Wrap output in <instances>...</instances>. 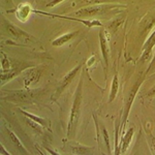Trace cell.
I'll return each mask as SVG.
<instances>
[{"label": "cell", "mask_w": 155, "mask_h": 155, "mask_svg": "<svg viewBox=\"0 0 155 155\" xmlns=\"http://www.w3.org/2000/svg\"><path fill=\"white\" fill-rule=\"evenodd\" d=\"M99 42H101V49L102 58L106 62V69L109 66V56H110V50H109V34L104 29H101L99 31Z\"/></svg>", "instance_id": "cell-4"}, {"label": "cell", "mask_w": 155, "mask_h": 155, "mask_svg": "<svg viewBox=\"0 0 155 155\" xmlns=\"http://www.w3.org/2000/svg\"><path fill=\"white\" fill-rule=\"evenodd\" d=\"M114 1H119V0H80L78 1L79 4L82 5H88V4H107L109 2H114Z\"/></svg>", "instance_id": "cell-16"}, {"label": "cell", "mask_w": 155, "mask_h": 155, "mask_svg": "<svg viewBox=\"0 0 155 155\" xmlns=\"http://www.w3.org/2000/svg\"><path fill=\"white\" fill-rule=\"evenodd\" d=\"M113 8H116L113 5H107V4H93L92 6L80 8L79 11L74 12V15L78 17H95L97 15H102L104 12L111 11Z\"/></svg>", "instance_id": "cell-2"}, {"label": "cell", "mask_w": 155, "mask_h": 155, "mask_svg": "<svg viewBox=\"0 0 155 155\" xmlns=\"http://www.w3.org/2000/svg\"><path fill=\"white\" fill-rule=\"evenodd\" d=\"M2 3L5 4L6 6H8V5H12V0H2Z\"/></svg>", "instance_id": "cell-22"}, {"label": "cell", "mask_w": 155, "mask_h": 155, "mask_svg": "<svg viewBox=\"0 0 155 155\" xmlns=\"http://www.w3.org/2000/svg\"><path fill=\"white\" fill-rule=\"evenodd\" d=\"M62 1H64V0H52L51 2H49V3L47 4V7H53L55 5H57V4L61 3Z\"/></svg>", "instance_id": "cell-21"}, {"label": "cell", "mask_w": 155, "mask_h": 155, "mask_svg": "<svg viewBox=\"0 0 155 155\" xmlns=\"http://www.w3.org/2000/svg\"><path fill=\"white\" fill-rule=\"evenodd\" d=\"M31 12H33V9L31 8V6L29 5V4H21L18 9L16 11V16L17 18H18L21 22H25L27 19H28L29 15L31 14Z\"/></svg>", "instance_id": "cell-8"}, {"label": "cell", "mask_w": 155, "mask_h": 155, "mask_svg": "<svg viewBox=\"0 0 155 155\" xmlns=\"http://www.w3.org/2000/svg\"><path fill=\"white\" fill-rule=\"evenodd\" d=\"M14 101H27L31 97V94L29 92H26V91H18L16 92L15 94H12L11 96Z\"/></svg>", "instance_id": "cell-15"}, {"label": "cell", "mask_w": 155, "mask_h": 155, "mask_svg": "<svg viewBox=\"0 0 155 155\" xmlns=\"http://www.w3.org/2000/svg\"><path fill=\"white\" fill-rule=\"evenodd\" d=\"M142 81H143V79L140 80V81L136 84V86L134 87V89L131 90L130 97H129V99H128V102L126 104V111H125V115H124V122H125V121H126V119H127V116H128V113H129V110H130L132 101H134V95H136V93H137V90L139 89V87H140V86H141Z\"/></svg>", "instance_id": "cell-14"}, {"label": "cell", "mask_w": 155, "mask_h": 155, "mask_svg": "<svg viewBox=\"0 0 155 155\" xmlns=\"http://www.w3.org/2000/svg\"><path fill=\"white\" fill-rule=\"evenodd\" d=\"M7 130V132H8V134H9V137H11V139H12V143H14L15 145H16L17 147H19L20 148V150H25V148H24V146L22 145V143L20 142V140L18 139V137L16 136V134H14L12 131H11V130H8V129H6Z\"/></svg>", "instance_id": "cell-18"}, {"label": "cell", "mask_w": 155, "mask_h": 155, "mask_svg": "<svg viewBox=\"0 0 155 155\" xmlns=\"http://www.w3.org/2000/svg\"><path fill=\"white\" fill-rule=\"evenodd\" d=\"M21 112L26 117H28L29 119L33 120L34 122H36V123L39 124V125H41L44 127H50V121H49V120H47L45 118H41V117H37V116H35V115H32V114L28 113V112H25V111H21Z\"/></svg>", "instance_id": "cell-12"}, {"label": "cell", "mask_w": 155, "mask_h": 155, "mask_svg": "<svg viewBox=\"0 0 155 155\" xmlns=\"http://www.w3.org/2000/svg\"><path fill=\"white\" fill-rule=\"evenodd\" d=\"M94 60H95V58H94V57H91V59H90L89 61L87 62V65H88V66H91V65H92V63L94 62Z\"/></svg>", "instance_id": "cell-24"}, {"label": "cell", "mask_w": 155, "mask_h": 155, "mask_svg": "<svg viewBox=\"0 0 155 155\" xmlns=\"http://www.w3.org/2000/svg\"><path fill=\"white\" fill-rule=\"evenodd\" d=\"M154 64H155V55H154V58H153V60H152V62H151V64H150V66H149V69H148V71H147V72H148V71H150V69H151L152 67L154 66Z\"/></svg>", "instance_id": "cell-25"}, {"label": "cell", "mask_w": 155, "mask_h": 155, "mask_svg": "<svg viewBox=\"0 0 155 155\" xmlns=\"http://www.w3.org/2000/svg\"><path fill=\"white\" fill-rule=\"evenodd\" d=\"M132 136H134V128H129L125 134H123V137H121V151L120 153H124L127 149H128V146L130 145Z\"/></svg>", "instance_id": "cell-9"}, {"label": "cell", "mask_w": 155, "mask_h": 155, "mask_svg": "<svg viewBox=\"0 0 155 155\" xmlns=\"http://www.w3.org/2000/svg\"><path fill=\"white\" fill-rule=\"evenodd\" d=\"M119 90V80H118V74H115L113 78V81H112V87H111V92H110V97L109 101L112 102L116 98V95L118 93Z\"/></svg>", "instance_id": "cell-13"}, {"label": "cell", "mask_w": 155, "mask_h": 155, "mask_svg": "<svg viewBox=\"0 0 155 155\" xmlns=\"http://www.w3.org/2000/svg\"><path fill=\"white\" fill-rule=\"evenodd\" d=\"M82 79L80 80V84L78 86L77 93L74 96V101L72 104L71 116H69V121H68V127H67V136L71 137V134L74 131V127L77 125L78 119L80 116V110H81V102H82Z\"/></svg>", "instance_id": "cell-1"}, {"label": "cell", "mask_w": 155, "mask_h": 155, "mask_svg": "<svg viewBox=\"0 0 155 155\" xmlns=\"http://www.w3.org/2000/svg\"><path fill=\"white\" fill-rule=\"evenodd\" d=\"M149 142H150V146H151L152 150L155 153V137L152 134H149Z\"/></svg>", "instance_id": "cell-20"}, {"label": "cell", "mask_w": 155, "mask_h": 155, "mask_svg": "<svg viewBox=\"0 0 155 155\" xmlns=\"http://www.w3.org/2000/svg\"><path fill=\"white\" fill-rule=\"evenodd\" d=\"M39 78V71L36 68H32L29 69L28 71L26 72L24 78V82H25V86L28 87L30 84L35 83V82L38 80Z\"/></svg>", "instance_id": "cell-10"}, {"label": "cell", "mask_w": 155, "mask_h": 155, "mask_svg": "<svg viewBox=\"0 0 155 155\" xmlns=\"http://www.w3.org/2000/svg\"><path fill=\"white\" fill-rule=\"evenodd\" d=\"M155 46V30L152 32V34L149 36V38L147 39L146 42L143 46V54H142V58L141 61H146L147 59L150 58L152 53V50L153 47Z\"/></svg>", "instance_id": "cell-7"}, {"label": "cell", "mask_w": 155, "mask_h": 155, "mask_svg": "<svg viewBox=\"0 0 155 155\" xmlns=\"http://www.w3.org/2000/svg\"><path fill=\"white\" fill-rule=\"evenodd\" d=\"M1 56H2V58H1V69H2V72L6 71V74H7V72L11 71L12 64H11V62H9L8 58H7L5 55H4V53H1Z\"/></svg>", "instance_id": "cell-17"}, {"label": "cell", "mask_w": 155, "mask_h": 155, "mask_svg": "<svg viewBox=\"0 0 155 155\" xmlns=\"http://www.w3.org/2000/svg\"><path fill=\"white\" fill-rule=\"evenodd\" d=\"M4 26H5V29H6V31L8 32L9 35H12L14 38L19 39V41H26L27 39H29V38H32V37L30 36L27 32L21 30L20 28H18V27L15 26V25L9 23V22L6 21Z\"/></svg>", "instance_id": "cell-5"}, {"label": "cell", "mask_w": 155, "mask_h": 155, "mask_svg": "<svg viewBox=\"0 0 155 155\" xmlns=\"http://www.w3.org/2000/svg\"><path fill=\"white\" fill-rule=\"evenodd\" d=\"M33 12L41 14V15H45V16H51V17H54V18L65 19V20H69V21L80 22V23H83L85 26L89 27V28H92V27H101L102 26L101 23L98 21V20H83V19H79V18H72V17H66V16H60V15L50 14V12H41V11H33Z\"/></svg>", "instance_id": "cell-3"}, {"label": "cell", "mask_w": 155, "mask_h": 155, "mask_svg": "<svg viewBox=\"0 0 155 155\" xmlns=\"http://www.w3.org/2000/svg\"><path fill=\"white\" fill-rule=\"evenodd\" d=\"M77 34H78V31H74V32H69V33H66V34H64V35H61L60 37H58V38L54 39V41H52V45H53L54 47L63 46L64 44L71 41V39L77 35Z\"/></svg>", "instance_id": "cell-11"}, {"label": "cell", "mask_w": 155, "mask_h": 155, "mask_svg": "<svg viewBox=\"0 0 155 155\" xmlns=\"http://www.w3.org/2000/svg\"><path fill=\"white\" fill-rule=\"evenodd\" d=\"M152 95H155V86L147 93V96H152Z\"/></svg>", "instance_id": "cell-23"}, {"label": "cell", "mask_w": 155, "mask_h": 155, "mask_svg": "<svg viewBox=\"0 0 155 155\" xmlns=\"http://www.w3.org/2000/svg\"><path fill=\"white\" fill-rule=\"evenodd\" d=\"M104 141H106L107 143V151H109V153H111V149H110V142H109V134H107V131L106 128H104Z\"/></svg>", "instance_id": "cell-19"}, {"label": "cell", "mask_w": 155, "mask_h": 155, "mask_svg": "<svg viewBox=\"0 0 155 155\" xmlns=\"http://www.w3.org/2000/svg\"><path fill=\"white\" fill-rule=\"evenodd\" d=\"M81 67H82V65H78V66L76 67V68H74L72 71H71L68 72V74H66L65 77H64L63 81L61 82L60 86L58 87V88H57L56 93H55L54 95H53V97H52V98H53V101H55V97L57 98V97H58V96L60 95V94H61V92L63 91V90L65 89L67 86H68L69 83H71L72 80H74V78L76 77V74H78V72H79L80 69H81Z\"/></svg>", "instance_id": "cell-6"}]
</instances>
